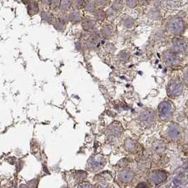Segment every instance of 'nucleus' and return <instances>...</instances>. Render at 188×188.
Returning <instances> with one entry per match:
<instances>
[{"label": "nucleus", "instance_id": "18", "mask_svg": "<svg viewBox=\"0 0 188 188\" xmlns=\"http://www.w3.org/2000/svg\"><path fill=\"white\" fill-rule=\"evenodd\" d=\"M85 2L83 1H74L72 2L73 6H74L75 8H81V7H83V6L85 5Z\"/></svg>", "mask_w": 188, "mask_h": 188}, {"label": "nucleus", "instance_id": "23", "mask_svg": "<svg viewBox=\"0 0 188 188\" xmlns=\"http://www.w3.org/2000/svg\"><path fill=\"white\" fill-rule=\"evenodd\" d=\"M87 46L89 49H93L94 47V43L93 41H88L87 43Z\"/></svg>", "mask_w": 188, "mask_h": 188}, {"label": "nucleus", "instance_id": "10", "mask_svg": "<svg viewBox=\"0 0 188 188\" xmlns=\"http://www.w3.org/2000/svg\"><path fill=\"white\" fill-rule=\"evenodd\" d=\"M101 33L105 38H109L113 35V30L110 26H104L101 29Z\"/></svg>", "mask_w": 188, "mask_h": 188}, {"label": "nucleus", "instance_id": "21", "mask_svg": "<svg viewBox=\"0 0 188 188\" xmlns=\"http://www.w3.org/2000/svg\"><path fill=\"white\" fill-rule=\"evenodd\" d=\"M183 81H184L185 85L188 86V68L185 71L184 75H183Z\"/></svg>", "mask_w": 188, "mask_h": 188}, {"label": "nucleus", "instance_id": "2", "mask_svg": "<svg viewBox=\"0 0 188 188\" xmlns=\"http://www.w3.org/2000/svg\"><path fill=\"white\" fill-rule=\"evenodd\" d=\"M185 25L182 18L178 17L170 18L167 23V30L173 35H180L185 31Z\"/></svg>", "mask_w": 188, "mask_h": 188}, {"label": "nucleus", "instance_id": "15", "mask_svg": "<svg viewBox=\"0 0 188 188\" xmlns=\"http://www.w3.org/2000/svg\"><path fill=\"white\" fill-rule=\"evenodd\" d=\"M54 25L55 28L57 29L58 31H63L65 28V23L61 19L56 21L55 23H54Z\"/></svg>", "mask_w": 188, "mask_h": 188}, {"label": "nucleus", "instance_id": "8", "mask_svg": "<svg viewBox=\"0 0 188 188\" xmlns=\"http://www.w3.org/2000/svg\"><path fill=\"white\" fill-rule=\"evenodd\" d=\"M95 22L94 21L92 20L90 18H86L85 20L83 21V23H82V26H83V29L85 31H89L91 30L94 27Z\"/></svg>", "mask_w": 188, "mask_h": 188}, {"label": "nucleus", "instance_id": "12", "mask_svg": "<svg viewBox=\"0 0 188 188\" xmlns=\"http://www.w3.org/2000/svg\"><path fill=\"white\" fill-rule=\"evenodd\" d=\"M94 17L95 18L97 19L99 21H102L106 18V16H107V14L104 12V11L101 9H98L94 12Z\"/></svg>", "mask_w": 188, "mask_h": 188}, {"label": "nucleus", "instance_id": "3", "mask_svg": "<svg viewBox=\"0 0 188 188\" xmlns=\"http://www.w3.org/2000/svg\"><path fill=\"white\" fill-rule=\"evenodd\" d=\"M183 85L178 80H174L168 84L167 87L168 96L172 99L178 97L183 92Z\"/></svg>", "mask_w": 188, "mask_h": 188}, {"label": "nucleus", "instance_id": "16", "mask_svg": "<svg viewBox=\"0 0 188 188\" xmlns=\"http://www.w3.org/2000/svg\"><path fill=\"white\" fill-rule=\"evenodd\" d=\"M71 5H72V3H71L70 1H62V2H60V4H59L60 7H61L62 10H64V11L69 9Z\"/></svg>", "mask_w": 188, "mask_h": 188}, {"label": "nucleus", "instance_id": "17", "mask_svg": "<svg viewBox=\"0 0 188 188\" xmlns=\"http://www.w3.org/2000/svg\"><path fill=\"white\" fill-rule=\"evenodd\" d=\"M124 25L125 27L130 28L133 25V20L130 17L127 16L126 18H124Z\"/></svg>", "mask_w": 188, "mask_h": 188}, {"label": "nucleus", "instance_id": "9", "mask_svg": "<svg viewBox=\"0 0 188 188\" xmlns=\"http://www.w3.org/2000/svg\"><path fill=\"white\" fill-rule=\"evenodd\" d=\"M69 20L73 23H78L82 19L81 13L78 12H73L68 15Z\"/></svg>", "mask_w": 188, "mask_h": 188}, {"label": "nucleus", "instance_id": "4", "mask_svg": "<svg viewBox=\"0 0 188 188\" xmlns=\"http://www.w3.org/2000/svg\"><path fill=\"white\" fill-rule=\"evenodd\" d=\"M188 45L187 41L182 38H174L172 40V51L174 53H183L186 51Z\"/></svg>", "mask_w": 188, "mask_h": 188}, {"label": "nucleus", "instance_id": "27", "mask_svg": "<svg viewBox=\"0 0 188 188\" xmlns=\"http://www.w3.org/2000/svg\"><path fill=\"white\" fill-rule=\"evenodd\" d=\"M187 102H188V101H187Z\"/></svg>", "mask_w": 188, "mask_h": 188}, {"label": "nucleus", "instance_id": "26", "mask_svg": "<svg viewBox=\"0 0 188 188\" xmlns=\"http://www.w3.org/2000/svg\"><path fill=\"white\" fill-rule=\"evenodd\" d=\"M92 36L93 37V38H94V39H96V38H97L99 37V33H98V32H97V31H93L92 32Z\"/></svg>", "mask_w": 188, "mask_h": 188}, {"label": "nucleus", "instance_id": "7", "mask_svg": "<svg viewBox=\"0 0 188 188\" xmlns=\"http://www.w3.org/2000/svg\"><path fill=\"white\" fill-rule=\"evenodd\" d=\"M167 134L170 139L176 140L180 137L181 134H182V129L178 124H172L168 127Z\"/></svg>", "mask_w": 188, "mask_h": 188}, {"label": "nucleus", "instance_id": "19", "mask_svg": "<svg viewBox=\"0 0 188 188\" xmlns=\"http://www.w3.org/2000/svg\"><path fill=\"white\" fill-rule=\"evenodd\" d=\"M94 2H95V6L99 8L105 7V6H107V4H108V3H109V2L107 1H96Z\"/></svg>", "mask_w": 188, "mask_h": 188}, {"label": "nucleus", "instance_id": "20", "mask_svg": "<svg viewBox=\"0 0 188 188\" xmlns=\"http://www.w3.org/2000/svg\"><path fill=\"white\" fill-rule=\"evenodd\" d=\"M111 8H113L115 11H117L121 8V4H120V2H114L113 4H112Z\"/></svg>", "mask_w": 188, "mask_h": 188}, {"label": "nucleus", "instance_id": "5", "mask_svg": "<svg viewBox=\"0 0 188 188\" xmlns=\"http://www.w3.org/2000/svg\"><path fill=\"white\" fill-rule=\"evenodd\" d=\"M163 60L168 66L173 67L180 64V59L176 53L172 51H167L163 54Z\"/></svg>", "mask_w": 188, "mask_h": 188}, {"label": "nucleus", "instance_id": "24", "mask_svg": "<svg viewBox=\"0 0 188 188\" xmlns=\"http://www.w3.org/2000/svg\"><path fill=\"white\" fill-rule=\"evenodd\" d=\"M59 4H60L59 2H57V1H53V2H51L50 3H49V5H50V6L51 8H55L56 6H57V5Z\"/></svg>", "mask_w": 188, "mask_h": 188}, {"label": "nucleus", "instance_id": "14", "mask_svg": "<svg viewBox=\"0 0 188 188\" xmlns=\"http://www.w3.org/2000/svg\"><path fill=\"white\" fill-rule=\"evenodd\" d=\"M41 16H42L43 20L46 21V22H50L53 19L52 14L47 12H43L41 14Z\"/></svg>", "mask_w": 188, "mask_h": 188}, {"label": "nucleus", "instance_id": "13", "mask_svg": "<svg viewBox=\"0 0 188 188\" xmlns=\"http://www.w3.org/2000/svg\"><path fill=\"white\" fill-rule=\"evenodd\" d=\"M85 6L86 11L89 12H95V2H85Z\"/></svg>", "mask_w": 188, "mask_h": 188}, {"label": "nucleus", "instance_id": "6", "mask_svg": "<svg viewBox=\"0 0 188 188\" xmlns=\"http://www.w3.org/2000/svg\"><path fill=\"white\" fill-rule=\"evenodd\" d=\"M140 118L144 124L151 125L154 124L156 116H155V113L153 110L147 109L141 112L140 115Z\"/></svg>", "mask_w": 188, "mask_h": 188}, {"label": "nucleus", "instance_id": "11", "mask_svg": "<svg viewBox=\"0 0 188 188\" xmlns=\"http://www.w3.org/2000/svg\"><path fill=\"white\" fill-rule=\"evenodd\" d=\"M28 11L30 15H35L38 12V6L35 2H30L28 5Z\"/></svg>", "mask_w": 188, "mask_h": 188}, {"label": "nucleus", "instance_id": "22", "mask_svg": "<svg viewBox=\"0 0 188 188\" xmlns=\"http://www.w3.org/2000/svg\"><path fill=\"white\" fill-rule=\"evenodd\" d=\"M126 4L127 6H129V7L130 8H133L135 7V6H136V4H137V2L136 1H127L126 2Z\"/></svg>", "mask_w": 188, "mask_h": 188}, {"label": "nucleus", "instance_id": "25", "mask_svg": "<svg viewBox=\"0 0 188 188\" xmlns=\"http://www.w3.org/2000/svg\"><path fill=\"white\" fill-rule=\"evenodd\" d=\"M69 19V17L67 14H63L61 16V20L62 21H64V22L65 23L66 21H67Z\"/></svg>", "mask_w": 188, "mask_h": 188}, {"label": "nucleus", "instance_id": "1", "mask_svg": "<svg viewBox=\"0 0 188 188\" xmlns=\"http://www.w3.org/2000/svg\"><path fill=\"white\" fill-rule=\"evenodd\" d=\"M174 112V106L169 100H164L158 107V114L162 121H168L172 118Z\"/></svg>", "mask_w": 188, "mask_h": 188}]
</instances>
